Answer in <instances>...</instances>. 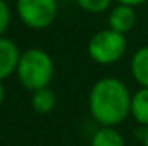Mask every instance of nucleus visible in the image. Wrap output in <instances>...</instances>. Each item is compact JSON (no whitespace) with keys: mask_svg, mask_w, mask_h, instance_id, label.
<instances>
[{"mask_svg":"<svg viewBox=\"0 0 148 146\" xmlns=\"http://www.w3.org/2000/svg\"><path fill=\"white\" fill-rule=\"evenodd\" d=\"M57 107V95L55 91H52L50 88H43L33 91L31 96V108L40 115H47L52 113Z\"/></svg>","mask_w":148,"mask_h":146,"instance_id":"obj_9","label":"nucleus"},{"mask_svg":"<svg viewBox=\"0 0 148 146\" xmlns=\"http://www.w3.org/2000/svg\"><path fill=\"white\" fill-rule=\"evenodd\" d=\"M131 117L141 127H148V88H140L131 98Z\"/></svg>","mask_w":148,"mask_h":146,"instance_id":"obj_8","label":"nucleus"},{"mask_svg":"<svg viewBox=\"0 0 148 146\" xmlns=\"http://www.w3.org/2000/svg\"><path fill=\"white\" fill-rule=\"evenodd\" d=\"M127 50L126 35L117 33L110 28L95 33L88 41V55L100 65H110L119 62Z\"/></svg>","mask_w":148,"mask_h":146,"instance_id":"obj_3","label":"nucleus"},{"mask_svg":"<svg viewBox=\"0 0 148 146\" xmlns=\"http://www.w3.org/2000/svg\"><path fill=\"white\" fill-rule=\"evenodd\" d=\"M90 146H126V141L115 127H102L100 126L93 132Z\"/></svg>","mask_w":148,"mask_h":146,"instance_id":"obj_10","label":"nucleus"},{"mask_svg":"<svg viewBox=\"0 0 148 146\" xmlns=\"http://www.w3.org/2000/svg\"><path fill=\"white\" fill-rule=\"evenodd\" d=\"M3 102H5V86H3V81H0V107Z\"/></svg>","mask_w":148,"mask_h":146,"instance_id":"obj_14","label":"nucleus"},{"mask_svg":"<svg viewBox=\"0 0 148 146\" xmlns=\"http://www.w3.org/2000/svg\"><path fill=\"white\" fill-rule=\"evenodd\" d=\"M117 3H124V5H131V7H138V5H143L148 0H115Z\"/></svg>","mask_w":148,"mask_h":146,"instance_id":"obj_13","label":"nucleus"},{"mask_svg":"<svg viewBox=\"0 0 148 146\" xmlns=\"http://www.w3.org/2000/svg\"><path fill=\"white\" fill-rule=\"evenodd\" d=\"M141 143H143V146H148V127H143V132H141Z\"/></svg>","mask_w":148,"mask_h":146,"instance_id":"obj_15","label":"nucleus"},{"mask_svg":"<svg viewBox=\"0 0 148 146\" xmlns=\"http://www.w3.org/2000/svg\"><path fill=\"white\" fill-rule=\"evenodd\" d=\"M16 10L21 23L35 31L47 29L53 24L59 14L57 0H17Z\"/></svg>","mask_w":148,"mask_h":146,"instance_id":"obj_4","label":"nucleus"},{"mask_svg":"<svg viewBox=\"0 0 148 146\" xmlns=\"http://www.w3.org/2000/svg\"><path fill=\"white\" fill-rule=\"evenodd\" d=\"M129 88L117 77L98 79L88 95V108L93 120L102 127H117L131 115Z\"/></svg>","mask_w":148,"mask_h":146,"instance_id":"obj_1","label":"nucleus"},{"mask_svg":"<svg viewBox=\"0 0 148 146\" xmlns=\"http://www.w3.org/2000/svg\"><path fill=\"white\" fill-rule=\"evenodd\" d=\"M21 53L23 52L19 50L14 40L0 36V81H5L7 77L16 74Z\"/></svg>","mask_w":148,"mask_h":146,"instance_id":"obj_5","label":"nucleus"},{"mask_svg":"<svg viewBox=\"0 0 148 146\" xmlns=\"http://www.w3.org/2000/svg\"><path fill=\"white\" fill-rule=\"evenodd\" d=\"M131 74L140 88H148V45L134 52L131 59Z\"/></svg>","mask_w":148,"mask_h":146,"instance_id":"obj_7","label":"nucleus"},{"mask_svg":"<svg viewBox=\"0 0 148 146\" xmlns=\"http://www.w3.org/2000/svg\"><path fill=\"white\" fill-rule=\"evenodd\" d=\"M55 74V64L48 52L41 48H28L21 53L16 76L19 83L31 93L48 88Z\"/></svg>","mask_w":148,"mask_h":146,"instance_id":"obj_2","label":"nucleus"},{"mask_svg":"<svg viewBox=\"0 0 148 146\" xmlns=\"http://www.w3.org/2000/svg\"><path fill=\"white\" fill-rule=\"evenodd\" d=\"M10 19H12V12L10 7L5 0H0V36L5 35V31L10 26Z\"/></svg>","mask_w":148,"mask_h":146,"instance_id":"obj_12","label":"nucleus"},{"mask_svg":"<svg viewBox=\"0 0 148 146\" xmlns=\"http://www.w3.org/2000/svg\"><path fill=\"white\" fill-rule=\"evenodd\" d=\"M76 3L88 14H102L110 9L112 0H76Z\"/></svg>","mask_w":148,"mask_h":146,"instance_id":"obj_11","label":"nucleus"},{"mask_svg":"<svg viewBox=\"0 0 148 146\" xmlns=\"http://www.w3.org/2000/svg\"><path fill=\"white\" fill-rule=\"evenodd\" d=\"M136 24V12H134V7L131 5H124V3H117L115 7H112L110 12H109V28L117 31V33H122V35H127Z\"/></svg>","mask_w":148,"mask_h":146,"instance_id":"obj_6","label":"nucleus"}]
</instances>
